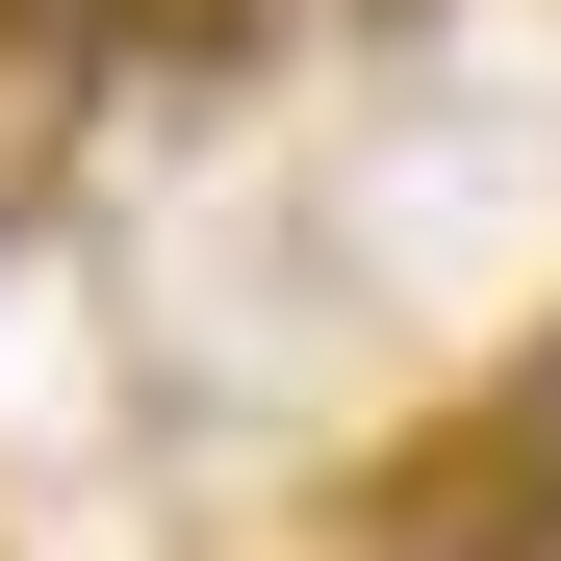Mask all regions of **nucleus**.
<instances>
[{
  "instance_id": "nucleus-2",
  "label": "nucleus",
  "mask_w": 561,
  "mask_h": 561,
  "mask_svg": "<svg viewBox=\"0 0 561 561\" xmlns=\"http://www.w3.org/2000/svg\"><path fill=\"white\" fill-rule=\"evenodd\" d=\"M179 26H230V0H0V51H77V77H128V51H179Z\"/></svg>"
},
{
  "instance_id": "nucleus-1",
  "label": "nucleus",
  "mask_w": 561,
  "mask_h": 561,
  "mask_svg": "<svg viewBox=\"0 0 561 561\" xmlns=\"http://www.w3.org/2000/svg\"><path fill=\"white\" fill-rule=\"evenodd\" d=\"M434 459H459V485H485V511H511V536H536V561H561V307H536V332H511V383H485V409H459V434H434Z\"/></svg>"
}]
</instances>
